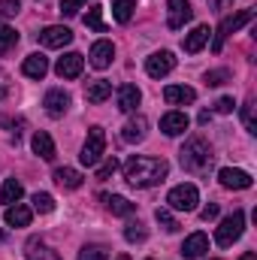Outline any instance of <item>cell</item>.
Masks as SVG:
<instances>
[{
    "label": "cell",
    "instance_id": "obj_1",
    "mask_svg": "<svg viewBox=\"0 0 257 260\" xmlns=\"http://www.w3.org/2000/svg\"><path fill=\"white\" fill-rule=\"evenodd\" d=\"M170 164L164 157H130L124 164V179L133 188H154L167 179Z\"/></svg>",
    "mask_w": 257,
    "mask_h": 260
},
{
    "label": "cell",
    "instance_id": "obj_2",
    "mask_svg": "<svg viewBox=\"0 0 257 260\" xmlns=\"http://www.w3.org/2000/svg\"><path fill=\"white\" fill-rule=\"evenodd\" d=\"M212 145L203 139V136H194L188 139L185 145H182V151H179V160H182V167L188 170V173H203V170H209L212 167Z\"/></svg>",
    "mask_w": 257,
    "mask_h": 260
},
{
    "label": "cell",
    "instance_id": "obj_3",
    "mask_svg": "<svg viewBox=\"0 0 257 260\" xmlns=\"http://www.w3.org/2000/svg\"><path fill=\"white\" fill-rule=\"evenodd\" d=\"M242 230H245V212L236 209L233 215H227V218L218 224V230H215V242H218L221 248H230V245L242 236Z\"/></svg>",
    "mask_w": 257,
    "mask_h": 260
},
{
    "label": "cell",
    "instance_id": "obj_4",
    "mask_svg": "<svg viewBox=\"0 0 257 260\" xmlns=\"http://www.w3.org/2000/svg\"><path fill=\"white\" fill-rule=\"evenodd\" d=\"M251 18H254V12H251V9H239V12L227 15V18H224V21L218 24V30H215V40H212V52L218 55V52L224 49V40H227L230 34H236V30H239L242 24H248Z\"/></svg>",
    "mask_w": 257,
    "mask_h": 260
},
{
    "label": "cell",
    "instance_id": "obj_5",
    "mask_svg": "<svg viewBox=\"0 0 257 260\" xmlns=\"http://www.w3.org/2000/svg\"><path fill=\"white\" fill-rule=\"evenodd\" d=\"M103 151H106V133H103V127H91V130H88L85 145H82L79 160H82L85 167H97V164H100V157H103Z\"/></svg>",
    "mask_w": 257,
    "mask_h": 260
},
{
    "label": "cell",
    "instance_id": "obj_6",
    "mask_svg": "<svg viewBox=\"0 0 257 260\" xmlns=\"http://www.w3.org/2000/svg\"><path fill=\"white\" fill-rule=\"evenodd\" d=\"M200 203V191L197 185H176L170 194H167V206L176 209V212H194Z\"/></svg>",
    "mask_w": 257,
    "mask_h": 260
},
{
    "label": "cell",
    "instance_id": "obj_7",
    "mask_svg": "<svg viewBox=\"0 0 257 260\" xmlns=\"http://www.w3.org/2000/svg\"><path fill=\"white\" fill-rule=\"evenodd\" d=\"M194 18V9L188 0H167V27L170 30H182Z\"/></svg>",
    "mask_w": 257,
    "mask_h": 260
},
{
    "label": "cell",
    "instance_id": "obj_8",
    "mask_svg": "<svg viewBox=\"0 0 257 260\" xmlns=\"http://www.w3.org/2000/svg\"><path fill=\"white\" fill-rule=\"evenodd\" d=\"M173 70H176L173 52H154L151 58H145V73H148L151 79H164V76H170Z\"/></svg>",
    "mask_w": 257,
    "mask_h": 260
},
{
    "label": "cell",
    "instance_id": "obj_9",
    "mask_svg": "<svg viewBox=\"0 0 257 260\" xmlns=\"http://www.w3.org/2000/svg\"><path fill=\"white\" fill-rule=\"evenodd\" d=\"M40 43L46 46V49H64L73 43V30L64 27V24H49L43 34H40Z\"/></svg>",
    "mask_w": 257,
    "mask_h": 260
},
{
    "label": "cell",
    "instance_id": "obj_10",
    "mask_svg": "<svg viewBox=\"0 0 257 260\" xmlns=\"http://www.w3.org/2000/svg\"><path fill=\"white\" fill-rule=\"evenodd\" d=\"M82 70H85V58L79 52H67L64 58H58V64H55V73L61 79H79Z\"/></svg>",
    "mask_w": 257,
    "mask_h": 260
},
{
    "label": "cell",
    "instance_id": "obj_11",
    "mask_svg": "<svg viewBox=\"0 0 257 260\" xmlns=\"http://www.w3.org/2000/svg\"><path fill=\"white\" fill-rule=\"evenodd\" d=\"M218 182H221L224 188H230V191H248V188H251V176H248L245 170H233V167H224V170L218 173Z\"/></svg>",
    "mask_w": 257,
    "mask_h": 260
},
{
    "label": "cell",
    "instance_id": "obj_12",
    "mask_svg": "<svg viewBox=\"0 0 257 260\" xmlns=\"http://www.w3.org/2000/svg\"><path fill=\"white\" fill-rule=\"evenodd\" d=\"M91 67L94 70H106V67L112 64V58H115V46L109 43V40H97L94 46H91Z\"/></svg>",
    "mask_w": 257,
    "mask_h": 260
},
{
    "label": "cell",
    "instance_id": "obj_13",
    "mask_svg": "<svg viewBox=\"0 0 257 260\" xmlns=\"http://www.w3.org/2000/svg\"><path fill=\"white\" fill-rule=\"evenodd\" d=\"M191 124V118L185 115V112H179V109H173V112H167L164 118H160V130L167 133V136H179V133H185Z\"/></svg>",
    "mask_w": 257,
    "mask_h": 260
},
{
    "label": "cell",
    "instance_id": "obj_14",
    "mask_svg": "<svg viewBox=\"0 0 257 260\" xmlns=\"http://www.w3.org/2000/svg\"><path fill=\"white\" fill-rule=\"evenodd\" d=\"M164 100L170 106H185V103H194L197 100V91L188 88V85H167L164 88Z\"/></svg>",
    "mask_w": 257,
    "mask_h": 260
},
{
    "label": "cell",
    "instance_id": "obj_15",
    "mask_svg": "<svg viewBox=\"0 0 257 260\" xmlns=\"http://www.w3.org/2000/svg\"><path fill=\"white\" fill-rule=\"evenodd\" d=\"M209 251V236L206 233H191L185 242H182V254L188 260H197V257H203Z\"/></svg>",
    "mask_w": 257,
    "mask_h": 260
},
{
    "label": "cell",
    "instance_id": "obj_16",
    "mask_svg": "<svg viewBox=\"0 0 257 260\" xmlns=\"http://www.w3.org/2000/svg\"><path fill=\"white\" fill-rule=\"evenodd\" d=\"M30 148H34V154H40L43 160H55V139L46 133V130H37L34 133V139H30Z\"/></svg>",
    "mask_w": 257,
    "mask_h": 260
},
{
    "label": "cell",
    "instance_id": "obj_17",
    "mask_svg": "<svg viewBox=\"0 0 257 260\" xmlns=\"http://www.w3.org/2000/svg\"><path fill=\"white\" fill-rule=\"evenodd\" d=\"M43 106H46V112L49 115H64L67 109H70V94L67 91H61V88H55V91H49L46 94V100H43Z\"/></svg>",
    "mask_w": 257,
    "mask_h": 260
},
{
    "label": "cell",
    "instance_id": "obj_18",
    "mask_svg": "<svg viewBox=\"0 0 257 260\" xmlns=\"http://www.w3.org/2000/svg\"><path fill=\"white\" fill-rule=\"evenodd\" d=\"M21 73H24L27 79H43V76L49 73V58H46V55H40V52L27 55V58H24V64H21Z\"/></svg>",
    "mask_w": 257,
    "mask_h": 260
},
{
    "label": "cell",
    "instance_id": "obj_19",
    "mask_svg": "<svg viewBox=\"0 0 257 260\" xmlns=\"http://www.w3.org/2000/svg\"><path fill=\"white\" fill-rule=\"evenodd\" d=\"M30 218H34V209H27V206H21V203L6 206V215H3V221H6L9 227H27Z\"/></svg>",
    "mask_w": 257,
    "mask_h": 260
},
{
    "label": "cell",
    "instance_id": "obj_20",
    "mask_svg": "<svg viewBox=\"0 0 257 260\" xmlns=\"http://www.w3.org/2000/svg\"><path fill=\"white\" fill-rule=\"evenodd\" d=\"M55 185L64 188V191H76V188H82V173L73 170V167H58L55 170Z\"/></svg>",
    "mask_w": 257,
    "mask_h": 260
},
{
    "label": "cell",
    "instance_id": "obj_21",
    "mask_svg": "<svg viewBox=\"0 0 257 260\" xmlns=\"http://www.w3.org/2000/svg\"><path fill=\"white\" fill-rule=\"evenodd\" d=\"M139 100H142V94H139L136 85L124 82V85L118 88V109H121V112H133V109L139 106Z\"/></svg>",
    "mask_w": 257,
    "mask_h": 260
},
{
    "label": "cell",
    "instance_id": "obj_22",
    "mask_svg": "<svg viewBox=\"0 0 257 260\" xmlns=\"http://www.w3.org/2000/svg\"><path fill=\"white\" fill-rule=\"evenodd\" d=\"M24 257H27V260H61V254H58L55 248H49L46 242L30 239V242L24 245Z\"/></svg>",
    "mask_w": 257,
    "mask_h": 260
},
{
    "label": "cell",
    "instance_id": "obj_23",
    "mask_svg": "<svg viewBox=\"0 0 257 260\" xmlns=\"http://www.w3.org/2000/svg\"><path fill=\"white\" fill-rule=\"evenodd\" d=\"M85 97H88V103H103V100H109V97H112V82H106V79L88 82Z\"/></svg>",
    "mask_w": 257,
    "mask_h": 260
},
{
    "label": "cell",
    "instance_id": "obj_24",
    "mask_svg": "<svg viewBox=\"0 0 257 260\" xmlns=\"http://www.w3.org/2000/svg\"><path fill=\"white\" fill-rule=\"evenodd\" d=\"M145 130H148V121L142 115H136V118H130L127 124L121 127V139L124 142H142L145 139Z\"/></svg>",
    "mask_w": 257,
    "mask_h": 260
},
{
    "label": "cell",
    "instance_id": "obj_25",
    "mask_svg": "<svg viewBox=\"0 0 257 260\" xmlns=\"http://www.w3.org/2000/svg\"><path fill=\"white\" fill-rule=\"evenodd\" d=\"M209 34H212V30H209L206 24L194 27L191 34L185 37V52H188V55H197V52H200V49H203V46L209 43Z\"/></svg>",
    "mask_w": 257,
    "mask_h": 260
},
{
    "label": "cell",
    "instance_id": "obj_26",
    "mask_svg": "<svg viewBox=\"0 0 257 260\" xmlns=\"http://www.w3.org/2000/svg\"><path fill=\"white\" fill-rule=\"evenodd\" d=\"M103 200H106V206H109V212H112V215H124V218H127V215L136 212V203H130L127 197L112 194V197H103Z\"/></svg>",
    "mask_w": 257,
    "mask_h": 260
},
{
    "label": "cell",
    "instance_id": "obj_27",
    "mask_svg": "<svg viewBox=\"0 0 257 260\" xmlns=\"http://www.w3.org/2000/svg\"><path fill=\"white\" fill-rule=\"evenodd\" d=\"M24 194V188H21V182H15V179H6L3 182V188H0V203H6V206H12V203H18Z\"/></svg>",
    "mask_w": 257,
    "mask_h": 260
},
{
    "label": "cell",
    "instance_id": "obj_28",
    "mask_svg": "<svg viewBox=\"0 0 257 260\" xmlns=\"http://www.w3.org/2000/svg\"><path fill=\"white\" fill-rule=\"evenodd\" d=\"M133 9H136V0H115V3H112V18H115L118 24H127L130 15H133Z\"/></svg>",
    "mask_w": 257,
    "mask_h": 260
},
{
    "label": "cell",
    "instance_id": "obj_29",
    "mask_svg": "<svg viewBox=\"0 0 257 260\" xmlns=\"http://www.w3.org/2000/svg\"><path fill=\"white\" fill-rule=\"evenodd\" d=\"M85 24L91 27V30H97V34H103L106 30V24H103V6H88V12H85Z\"/></svg>",
    "mask_w": 257,
    "mask_h": 260
},
{
    "label": "cell",
    "instance_id": "obj_30",
    "mask_svg": "<svg viewBox=\"0 0 257 260\" xmlns=\"http://www.w3.org/2000/svg\"><path fill=\"white\" fill-rule=\"evenodd\" d=\"M15 43H18V34H15L12 27L0 24V55H6L9 49H15Z\"/></svg>",
    "mask_w": 257,
    "mask_h": 260
},
{
    "label": "cell",
    "instance_id": "obj_31",
    "mask_svg": "<svg viewBox=\"0 0 257 260\" xmlns=\"http://www.w3.org/2000/svg\"><path fill=\"white\" fill-rule=\"evenodd\" d=\"M154 218H157V224H160L167 233H176V230H179V221L173 218V212H170V209H157V212H154Z\"/></svg>",
    "mask_w": 257,
    "mask_h": 260
},
{
    "label": "cell",
    "instance_id": "obj_32",
    "mask_svg": "<svg viewBox=\"0 0 257 260\" xmlns=\"http://www.w3.org/2000/svg\"><path fill=\"white\" fill-rule=\"evenodd\" d=\"M145 236H148V230L139 221H130L127 227H124V239L127 242H145Z\"/></svg>",
    "mask_w": 257,
    "mask_h": 260
},
{
    "label": "cell",
    "instance_id": "obj_33",
    "mask_svg": "<svg viewBox=\"0 0 257 260\" xmlns=\"http://www.w3.org/2000/svg\"><path fill=\"white\" fill-rule=\"evenodd\" d=\"M79 260H109V251L103 245H85L79 251Z\"/></svg>",
    "mask_w": 257,
    "mask_h": 260
},
{
    "label": "cell",
    "instance_id": "obj_34",
    "mask_svg": "<svg viewBox=\"0 0 257 260\" xmlns=\"http://www.w3.org/2000/svg\"><path fill=\"white\" fill-rule=\"evenodd\" d=\"M34 209L37 212H43V215H49V212H55V197L52 194H34Z\"/></svg>",
    "mask_w": 257,
    "mask_h": 260
},
{
    "label": "cell",
    "instance_id": "obj_35",
    "mask_svg": "<svg viewBox=\"0 0 257 260\" xmlns=\"http://www.w3.org/2000/svg\"><path fill=\"white\" fill-rule=\"evenodd\" d=\"M18 9H21V3H18V0H0V21L15 18V15H18Z\"/></svg>",
    "mask_w": 257,
    "mask_h": 260
},
{
    "label": "cell",
    "instance_id": "obj_36",
    "mask_svg": "<svg viewBox=\"0 0 257 260\" xmlns=\"http://www.w3.org/2000/svg\"><path fill=\"white\" fill-rule=\"evenodd\" d=\"M242 124L248 133H257V124H254V100H248L245 106H242Z\"/></svg>",
    "mask_w": 257,
    "mask_h": 260
},
{
    "label": "cell",
    "instance_id": "obj_37",
    "mask_svg": "<svg viewBox=\"0 0 257 260\" xmlns=\"http://www.w3.org/2000/svg\"><path fill=\"white\" fill-rule=\"evenodd\" d=\"M85 3H88V0H61V15H67V18H70V15H76Z\"/></svg>",
    "mask_w": 257,
    "mask_h": 260
},
{
    "label": "cell",
    "instance_id": "obj_38",
    "mask_svg": "<svg viewBox=\"0 0 257 260\" xmlns=\"http://www.w3.org/2000/svg\"><path fill=\"white\" fill-rule=\"evenodd\" d=\"M230 79V70H212L206 73V85H224Z\"/></svg>",
    "mask_w": 257,
    "mask_h": 260
},
{
    "label": "cell",
    "instance_id": "obj_39",
    "mask_svg": "<svg viewBox=\"0 0 257 260\" xmlns=\"http://www.w3.org/2000/svg\"><path fill=\"white\" fill-rule=\"evenodd\" d=\"M115 170H118V160H115V157H109V160H106V164L97 170V179H100V182H106V179H109Z\"/></svg>",
    "mask_w": 257,
    "mask_h": 260
},
{
    "label": "cell",
    "instance_id": "obj_40",
    "mask_svg": "<svg viewBox=\"0 0 257 260\" xmlns=\"http://www.w3.org/2000/svg\"><path fill=\"white\" fill-rule=\"evenodd\" d=\"M233 109H236V100H233V97H221V100L215 103V112H221V115H230Z\"/></svg>",
    "mask_w": 257,
    "mask_h": 260
},
{
    "label": "cell",
    "instance_id": "obj_41",
    "mask_svg": "<svg viewBox=\"0 0 257 260\" xmlns=\"http://www.w3.org/2000/svg\"><path fill=\"white\" fill-rule=\"evenodd\" d=\"M200 218H203V221H215V218H218V203H209V206L200 212Z\"/></svg>",
    "mask_w": 257,
    "mask_h": 260
},
{
    "label": "cell",
    "instance_id": "obj_42",
    "mask_svg": "<svg viewBox=\"0 0 257 260\" xmlns=\"http://www.w3.org/2000/svg\"><path fill=\"white\" fill-rule=\"evenodd\" d=\"M239 260H257V254H254V251H245V254H242Z\"/></svg>",
    "mask_w": 257,
    "mask_h": 260
},
{
    "label": "cell",
    "instance_id": "obj_43",
    "mask_svg": "<svg viewBox=\"0 0 257 260\" xmlns=\"http://www.w3.org/2000/svg\"><path fill=\"white\" fill-rule=\"evenodd\" d=\"M115 260H130V254H118V257H115Z\"/></svg>",
    "mask_w": 257,
    "mask_h": 260
},
{
    "label": "cell",
    "instance_id": "obj_44",
    "mask_svg": "<svg viewBox=\"0 0 257 260\" xmlns=\"http://www.w3.org/2000/svg\"><path fill=\"white\" fill-rule=\"evenodd\" d=\"M3 97H6V88H0V100H3Z\"/></svg>",
    "mask_w": 257,
    "mask_h": 260
}]
</instances>
